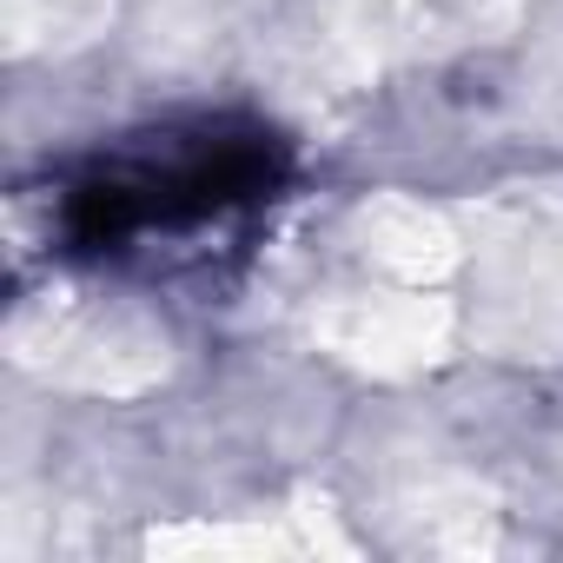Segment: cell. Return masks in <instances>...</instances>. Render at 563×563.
Wrapping results in <instances>:
<instances>
[{"instance_id": "1", "label": "cell", "mask_w": 563, "mask_h": 563, "mask_svg": "<svg viewBox=\"0 0 563 563\" xmlns=\"http://www.w3.org/2000/svg\"><path fill=\"white\" fill-rule=\"evenodd\" d=\"M286 186V146L258 126H173L93 159L60 192V239L87 258H120L153 239H199Z\"/></svg>"}]
</instances>
